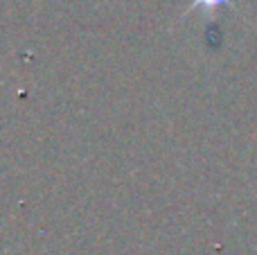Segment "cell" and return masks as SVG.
Listing matches in <instances>:
<instances>
[{
	"label": "cell",
	"instance_id": "cell-1",
	"mask_svg": "<svg viewBox=\"0 0 257 255\" xmlns=\"http://www.w3.org/2000/svg\"><path fill=\"white\" fill-rule=\"evenodd\" d=\"M228 3H230V0H192L190 7H187V12H196V9H201L205 16L214 18V14Z\"/></svg>",
	"mask_w": 257,
	"mask_h": 255
}]
</instances>
